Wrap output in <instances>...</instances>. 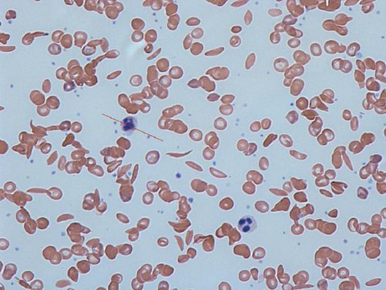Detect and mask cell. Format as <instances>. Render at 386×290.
Returning <instances> with one entry per match:
<instances>
[{"instance_id": "cell-13", "label": "cell", "mask_w": 386, "mask_h": 290, "mask_svg": "<svg viewBox=\"0 0 386 290\" xmlns=\"http://www.w3.org/2000/svg\"><path fill=\"white\" fill-rule=\"evenodd\" d=\"M300 4L302 6H305L308 11H311L317 8L319 0H300Z\"/></svg>"}, {"instance_id": "cell-29", "label": "cell", "mask_w": 386, "mask_h": 290, "mask_svg": "<svg viewBox=\"0 0 386 290\" xmlns=\"http://www.w3.org/2000/svg\"><path fill=\"white\" fill-rule=\"evenodd\" d=\"M244 23H245V24L246 25H251V23L253 20V14L250 10H248L246 12L244 17Z\"/></svg>"}, {"instance_id": "cell-11", "label": "cell", "mask_w": 386, "mask_h": 290, "mask_svg": "<svg viewBox=\"0 0 386 290\" xmlns=\"http://www.w3.org/2000/svg\"><path fill=\"white\" fill-rule=\"evenodd\" d=\"M180 16L178 14H175V15L171 16L168 20L167 27L171 30H176L180 23Z\"/></svg>"}, {"instance_id": "cell-10", "label": "cell", "mask_w": 386, "mask_h": 290, "mask_svg": "<svg viewBox=\"0 0 386 290\" xmlns=\"http://www.w3.org/2000/svg\"><path fill=\"white\" fill-rule=\"evenodd\" d=\"M285 32L287 35L292 37L293 38L299 39L303 36V32L301 30L294 28L292 26H289V25H285Z\"/></svg>"}, {"instance_id": "cell-17", "label": "cell", "mask_w": 386, "mask_h": 290, "mask_svg": "<svg viewBox=\"0 0 386 290\" xmlns=\"http://www.w3.org/2000/svg\"><path fill=\"white\" fill-rule=\"evenodd\" d=\"M177 10H178V5L177 4H173L172 2L171 4H169L166 6V15L171 16H172V15H173V14L175 15V13L177 12Z\"/></svg>"}, {"instance_id": "cell-24", "label": "cell", "mask_w": 386, "mask_h": 290, "mask_svg": "<svg viewBox=\"0 0 386 290\" xmlns=\"http://www.w3.org/2000/svg\"><path fill=\"white\" fill-rule=\"evenodd\" d=\"M268 15L270 16H272V17H277V16L282 15L283 12H282V11L280 9L271 8L268 11Z\"/></svg>"}, {"instance_id": "cell-28", "label": "cell", "mask_w": 386, "mask_h": 290, "mask_svg": "<svg viewBox=\"0 0 386 290\" xmlns=\"http://www.w3.org/2000/svg\"><path fill=\"white\" fill-rule=\"evenodd\" d=\"M185 23H186L187 25H189V26H197V25H199L201 23V20L197 18L192 17L188 19Z\"/></svg>"}, {"instance_id": "cell-2", "label": "cell", "mask_w": 386, "mask_h": 290, "mask_svg": "<svg viewBox=\"0 0 386 290\" xmlns=\"http://www.w3.org/2000/svg\"><path fill=\"white\" fill-rule=\"evenodd\" d=\"M322 28L326 31H335L338 35H340V36L343 37L347 36L348 34V30L347 28L337 25L335 22H334V20L331 19H327L324 20L323 23H322Z\"/></svg>"}, {"instance_id": "cell-6", "label": "cell", "mask_w": 386, "mask_h": 290, "mask_svg": "<svg viewBox=\"0 0 386 290\" xmlns=\"http://www.w3.org/2000/svg\"><path fill=\"white\" fill-rule=\"evenodd\" d=\"M340 44L336 41L334 40H329L325 42L324 46V49L325 52L328 54H336L338 53V48H339Z\"/></svg>"}, {"instance_id": "cell-19", "label": "cell", "mask_w": 386, "mask_h": 290, "mask_svg": "<svg viewBox=\"0 0 386 290\" xmlns=\"http://www.w3.org/2000/svg\"><path fill=\"white\" fill-rule=\"evenodd\" d=\"M270 41L273 44H278L281 41V35L279 33L272 32L270 35Z\"/></svg>"}, {"instance_id": "cell-36", "label": "cell", "mask_w": 386, "mask_h": 290, "mask_svg": "<svg viewBox=\"0 0 386 290\" xmlns=\"http://www.w3.org/2000/svg\"><path fill=\"white\" fill-rule=\"evenodd\" d=\"M358 2H359V1H358V0H347V1L345 2V6H355V5H356Z\"/></svg>"}, {"instance_id": "cell-15", "label": "cell", "mask_w": 386, "mask_h": 290, "mask_svg": "<svg viewBox=\"0 0 386 290\" xmlns=\"http://www.w3.org/2000/svg\"><path fill=\"white\" fill-rule=\"evenodd\" d=\"M310 49L312 55L315 56V57H319V56H322V49L319 43H317V42L312 43L310 46Z\"/></svg>"}, {"instance_id": "cell-32", "label": "cell", "mask_w": 386, "mask_h": 290, "mask_svg": "<svg viewBox=\"0 0 386 290\" xmlns=\"http://www.w3.org/2000/svg\"><path fill=\"white\" fill-rule=\"evenodd\" d=\"M275 32H276L277 33H282V32H285V25H284V24H282V23L275 25Z\"/></svg>"}, {"instance_id": "cell-8", "label": "cell", "mask_w": 386, "mask_h": 290, "mask_svg": "<svg viewBox=\"0 0 386 290\" xmlns=\"http://www.w3.org/2000/svg\"><path fill=\"white\" fill-rule=\"evenodd\" d=\"M359 3L362 5V11L365 14L371 13L375 8L372 0H362L359 2Z\"/></svg>"}, {"instance_id": "cell-18", "label": "cell", "mask_w": 386, "mask_h": 290, "mask_svg": "<svg viewBox=\"0 0 386 290\" xmlns=\"http://www.w3.org/2000/svg\"><path fill=\"white\" fill-rule=\"evenodd\" d=\"M204 31L202 28H197L194 29L191 32V36L195 39H199L204 36Z\"/></svg>"}, {"instance_id": "cell-16", "label": "cell", "mask_w": 386, "mask_h": 290, "mask_svg": "<svg viewBox=\"0 0 386 290\" xmlns=\"http://www.w3.org/2000/svg\"><path fill=\"white\" fill-rule=\"evenodd\" d=\"M298 19L297 18L293 17L292 16L290 15V14H288L286 16H284V18L282 20V23L284 24V25H289V26H291V25H295L296 23H297Z\"/></svg>"}, {"instance_id": "cell-38", "label": "cell", "mask_w": 386, "mask_h": 290, "mask_svg": "<svg viewBox=\"0 0 386 290\" xmlns=\"http://www.w3.org/2000/svg\"><path fill=\"white\" fill-rule=\"evenodd\" d=\"M356 63H357V65L358 66L359 68H360V69H362V71H364V70H365V69H364V62H362V61H360V60L358 59V60L356 61Z\"/></svg>"}, {"instance_id": "cell-23", "label": "cell", "mask_w": 386, "mask_h": 290, "mask_svg": "<svg viewBox=\"0 0 386 290\" xmlns=\"http://www.w3.org/2000/svg\"><path fill=\"white\" fill-rule=\"evenodd\" d=\"M256 61V54L254 53H251L249 54L246 60V68L249 69L251 68V66L253 65Z\"/></svg>"}, {"instance_id": "cell-7", "label": "cell", "mask_w": 386, "mask_h": 290, "mask_svg": "<svg viewBox=\"0 0 386 290\" xmlns=\"http://www.w3.org/2000/svg\"><path fill=\"white\" fill-rule=\"evenodd\" d=\"M353 19V18L352 16H348L346 14L343 13H338L337 15L336 16L335 19H334V22L337 25H339V26H342V27H345V25L348 24V22L351 21Z\"/></svg>"}, {"instance_id": "cell-21", "label": "cell", "mask_w": 386, "mask_h": 290, "mask_svg": "<svg viewBox=\"0 0 386 290\" xmlns=\"http://www.w3.org/2000/svg\"><path fill=\"white\" fill-rule=\"evenodd\" d=\"M242 42V39L240 38V37L237 36V35H234L232 36L231 38L230 39V46L232 47H234V48H236V47H238L240 46Z\"/></svg>"}, {"instance_id": "cell-25", "label": "cell", "mask_w": 386, "mask_h": 290, "mask_svg": "<svg viewBox=\"0 0 386 290\" xmlns=\"http://www.w3.org/2000/svg\"><path fill=\"white\" fill-rule=\"evenodd\" d=\"M156 39H157V32L155 30H151L147 32V35H146L147 42H154L156 41Z\"/></svg>"}, {"instance_id": "cell-4", "label": "cell", "mask_w": 386, "mask_h": 290, "mask_svg": "<svg viewBox=\"0 0 386 290\" xmlns=\"http://www.w3.org/2000/svg\"><path fill=\"white\" fill-rule=\"evenodd\" d=\"M286 9L293 17L297 18V17L303 15L305 12L304 7L300 4H296V0H288L286 1Z\"/></svg>"}, {"instance_id": "cell-26", "label": "cell", "mask_w": 386, "mask_h": 290, "mask_svg": "<svg viewBox=\"0 0 386 290\" xmlns=\"http://www.w3.org/2000/svg\"><path fill=\"white\" fill-rule=\"evenodd\" d=\"M352 64L349 60L343 61L342 68H341V69H342L343 72L345 73H348V72L352 70Z\"/></svg>"}, {"instance_id": "cell-31", "label": "cell", "mask_w": 386, "mask_h": 290, "mask_svg": "<svg viewBox=\"0 0 386 290\" xmlns=\"http://www.w3.org/2000/svg\"><path fill=\"white\" fill-rule=\"evenodd\" d=\"M364 63H365L366 65V68H369V69H372L373 70L375 68V62L373 59H371L370 58H367L364 59Z\"/></svg>"}, {"instance_id": "cell-3", "label": "cell", "mask_w": 386, "mask_h": 290, "mask_svg": "<svg viewBox=\"0 0 386 290\" xmlns=\"http://www.w3.org/2000/svg\"><path fill=\"white\" fill-rule=\"evenodd\" d=\"M341 6V1L340 0H319V4L317 5L318 9L322 11H328V12H333Z\"/></svg>"}, {"instance_id": "cell-9", "label": "cell", "mask_w": 386, "mask_h": 290, "mask_svg": "<svg viewBox=\"0 0 386 290\" xmlns=\"http://www.w3.org/2000/svg\"><path fill=\"white\" fill-rule=\"evenodd\" d=\"M289 66V62L284 58H277L274 62V67L278 72H283Z\"/></svg>"}, {"instance_id": "cell-30", "label": "cell", "mask_w": 386, "mask_h": 290, "mask_svg": "<svg viewBox=\"0 0 386 290\" xmlns=\"http://www.w3.org/2000/svg\"><path fill=\"white\" fill-rule=\"evenodd\" d=\"M343 60L341 59V58H336V59H334L332 61V68L335 70L341 69L343 65Z\"/></svg>"}, {"instance_id": "cell-39", "label": "cell", "mask_w": 386, "mask_h": 290, "mask_svg": "<svg viewBox=\"0 0 386 290\" xmlns=\"http://www.w3.org/2000/svg\"><path fill=\"white\" fill-rule=\"evenodd\" d=\"M346 49H347V47L345 45H343V44H340L339 48H338V53H344L345 51H346Z\"/></svg>"}, {"instance_id": "cell-14", "label": "cell", "mask_w": 386, "mask_h": 290, "mask_svg": "<svg viewBox=\"0 0 386 290\" xmlns=\"http://www.w3.org/2000/svg\"><path fill=\"white\" fill-rule=\"evenodd\" d=\"M203 49L204 46L202 44L199 43V42H195V43H193L190 47V53L194 56H198L202 53Z\"/></svg>"}, {"instance_id": "cell-33", "label": "cell", "mask_w": 386, "mask_h": 290, "mask_svg": "<svg viewBox=\"0 0 386 290\" xmlns=\"http://www.w3.org/2000/svg\"><path fill=\"white\" fill-rule=\"evenodd\" d=\"M248 2H249V1H240V0H239V1H235V2H233V3L231 4V6H232V7H239V6H242L244 5V4H247V3H248Z\"/></svg>"}, {"instance_id": "cell-5", "label": "cell", "mask_w": 386, "mask_h": 290, "mask_svg": "<svg viewBox=\"0 0 386 290\" xmlns=\"http://www.w3.org/2000/svg\"><path fill=\"white\" fill-rule=\"evenodd\" d=\"M293 58L297 63H299L300 64L305 65L309 63V61L311 59L310 56L307 53L304 52L303 51L297 50L293 54Z\"/></svg>"}, {"instance_id": "cell-20", "label": "cell", "mask_w": 386, "mask_h": 290, "mask_svg": "<svg viewBox=\"0 0 386 290\" xmlns=\"http://www.w3.org/2000/svg\"><path fill=\"white\" fill-rule=\"evenodd\" d=\"M224 50H225V48L223 46L218 47V48H217V49H212V50L207 51V52L205 53V56H218L221 53H223V51H224Z\"/></svg>"}, {"instance_id": "cell-12", "label": "cell", "mask_w": 386, "mask_h": 290, "mask_svg": "<svg viewBox=\"0 0 386 290\" xmlns=\"http://www.w3.org/2000/svg\"><path fill=\"white\" fill-rule=\"evenodd\" d=\"M361 46L357 42H352L346 49V53L350 57H355L358 51H360Z\"/></svg>"}, {"instance_id": "cell-37", "label": "cell", "mask_w": 386, "mask_h": 290, "mask_svg": "<svg viewBox=\"0 0 386 290\" xmlns=\"http://www.w3.org/2000/svg\"><path fill=\"white\" fill-rule=\"evenodd\" d=\"M242 30V28L239 25H235L231 28V32L235 33V34H237V33H239Z\"/></svg>"}, {"instance_id": "cell-35", "label": "cell", "mask_w": 386, "mask_h": 290, "mask_svg": "<svg viewBox=\"0 0 386 290\" xmlns=\"http://www.w3.org/2000/svg\"><path fill=\"white\" fill-rule=\"evenodd\" d=\"M143 35L142 34V32H134V34L133 35V40L134 42H136V38H138V41L140 42V40L143 39Z\"/></svg>"}, {"instance_id": "cell-34", "label": "cell", "mask_w": 386, "mask_h": 290, "mask_svg": "<svg viewBox=\"0 0 386 290\" xmlns=\"http://www.w3.org/2000/svg\"><path fill=\"white\" fill-rule=\"evenodd\" d=\"M227 2L228 1H226V0H225V1H223V0H216V1H209L208 2L215 4V5L218 6H223L225 3H227Z\"/></svg>"}, {"instance_id": "cell-27", "label": "cell", "mask_w": 386, "mask_h": 290, "mask_svg": "<svg viewBox=\"0 0 386 290\" xmlns=\"http://www.w3.org/2000/svg\"><path fill=\"white\" fill-rule=\"evenodd\" d=\"M192 38L191 37V35H186V37H185L184 41H183V47L185 50H188L189 49L190 47L192 46Z\"/></svg>"}, {"instance_id": "cell-22", "label": "cell", "mask_w": 386, "mask_h": 290, "mask_svg": "<svg viewBox=\"0 0 386 290\" xmlns=\"http://www.w3.org/2000/svg\"><path fill=\"white\" fill-rule=\"evenodd\" d=\"M301 44V42L299 39L296 38H291L287 41V44L290 47L291 49H296L299 47Z\"/></svg>"}, {"instance_id": "cell-1", "label": "cell", "mask_w": 386, "mask_h": 290, "mask_svg": "<svg viewBox=\"0 0 386 290\" xmlns=\"http://www.w3.org/2000/svg\"><path fill=\"white\" fill-rule=\"evenodd\" d=\"M257 228V223L253 216H244L238 221V228L244 233H251Z\"/></svg>"}]
</instances>
